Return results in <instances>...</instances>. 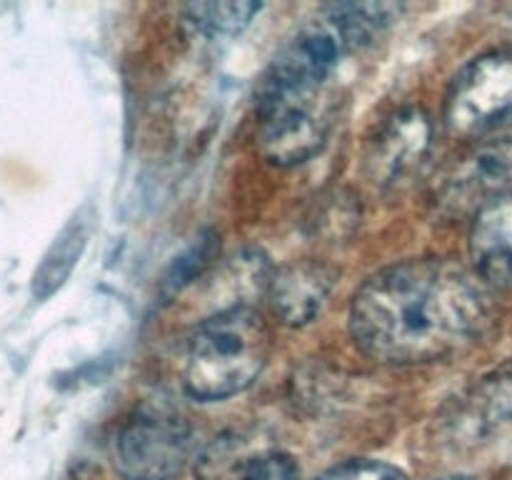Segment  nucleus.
I'll return each mask as SVG.
<instances>
[{
  "label": "nucleus",
  "mask_w": 512,
  "mask_h": 480,
  "mask_svg": "<svg viewBox=\"0 0 512 480\" xmlns=\"http://www.w3.org/2000/svg\"><path fill=\"white\" fill-rule=\"evenodd\" d=\"M435 480H475V478H468V475H443V478H435Z\"/></svg>",
  "instance_id": "15"
},
{
  "label": "nucleus",
  "mask_w": 512,
  "mask_h": 480,
  "mask_svg": "<svg viewBox=\"0 0 512 480\" xmlns=\"http://www.w3.org/2000/svg\"><path fill=\"white\" fill-rule=\"evenodd\" d=\"M193 435L173 413L143 410L113 443V465L125 480H173L190 463Z\"/></svg>",
  "instance_id": "5"
},
{
  "label": "nucleus",
  "mask_w": 512,
  "mask_h": 480,
  "mask_svg": "<svg viewBox=\"0 0 512 480\" xmlns=\"http://www.w3.org/2000/svg\"><path fill=\"white\" fill-rule=\"evenodd\" d=\"M335 280L338 273L320 260H295L285 265L270 278L268 285L273 313L293 328L308 325L328 303Z\"/></svg>",
  "instance_id": "9"
},
{
  "label": "nucleus",
  "mask_w": 512,
  "mask_h": 480,
  "mask_svg": "<svg viewBox=\"0 0 512 480\" xmlns=\"http://www.w3.org/2000/svg\"><path fill=\"white\" fill-rule=\"evenodd\" d=\"M512 195V140L480 145L443 170L433 183V205L445 218H475Z\"/></svg>",
  "instance_id": "6"
},
{
  "label": "nucleus",
  "mask_w": 512,
  "mask_h": 480,
  "mask_svg": "<svg viewBox=\"0 0 512 480\" xmlns=\"http://www.w3.org/2000/svg\"><path fill=\"white\" fill-rule=\"evenodd\" d=\"M512 418V360L480 378L445 410L443 420L458 443H478Z\"/></svg>",
  "instance_id": "8"
},
{
  "label": "nucleus",
  "mask_w": 512,
  "mask_h": 480,
  "mask_svg": "<svg viewBox=\"0 0 512 480\" xmlns=\"http://www.w3.org/2000/svg\"><path fill=\"white\" fill-rule=\"evenodd\" d=\"M270 355V328L250 305L215 310L200 320L185 348L183 385L190 398H233L258 380Z\"/></svg>",
  "instance_id": "2"
},
{
  "label": "nucleus",
  "mask_w": 512,
  "mask_h": 480,
  "mask_svg": "<svg viewBox=\"0 0 512 480\" xmlns=\"http://www.w3.org/2000/svg\"><path fill=\"white\" fill-rule=\"evenodd\" d=\"M238 480H300V468L290 455L263 453Z\"/></svg>",
  "instance_id": "14"
},
{
  "label": "nucleus",
  "mask_w": 512,
  "mask_h": 480,
  "mask_svg": "<svg viewBox=\"0 0 512 480\" xmlns=\"http://www.w3.org/2000/svg\"><path fill=\"white\" fill-rule=\"evenodd\" d=\"M315 480H408L405 473L395 465L383 463V460H348Z\"/></svg>",
  "instance_id": "13"
},
{
  "label": "nucleus",
  "mask_w": 512,
  "mask_h": 480,
  "mask_svg": "<svg viewBox=\"0 0 512 480\" xmlns=\"http://www.w3.org/2000/svg\"><path fill=\"white\" fill-rule=\"evenodd\" d=\"M445 125L463 138L512 128V50L480 55L455 75Z\"/></svg>",
  "instance_id": "4"
},
{
  "label": "nucleus",
  "mask_w": 512,
  "mask_h": 480,
  "mask_svg": "<svg viewBox=\"0 0 512 480\" xmlns=\"http://www.w3.org/2000/svg\"><path fill=\"white\" fill-rule=\"evenodd\" d=\"M260 10H263L260 3H193L185 8V23L195 33L220 38V35L240 33Z\"/></svg>",
  "instance_id": "12"
},
{
  "label": "nucleus",
  "mask_w": 512,
  "mask_h": 480,
  "mask_svg": "<svg viewBox=\"0 0 512 480\" xmlns=\"http://www.w3.org/2000/svg\"><path fill=\"white\" fill-rule=\"evenodd\" d=\"M433 150V123L420 108H405L385 120L365 155L368 178L380 188L403 183Z\"/></svg>",
  "instance_id": "7"
},
{
  "label": "nucleus",
  "mask_w": 512,
  "mask_h": 480,
  "mask_svg": "<svg viewBox=\"0 0 512 480\" xmlns=\"http://www.w3.org/2000/svg\"><path fill=\"white\" fill-rule=\"evenodd\" d=\"M470 260L490 288L512 290V195L473 218Z\"/></svg>",
  "instance_id": "10"
},
{
  "label": "nucleus",
  "mask_w": 512,
  "mask_h": 480,
  "mask_svg": "<svg viewBox=\"0 0 512 480\" xmlns=\"http://www.w3.org/2000/svg\"><path fill=\"white\" fill-rule=\"evenodd\" d=\"M495 290L448 258H415L365 280L350 303V335L383 365L453 358L490 333Z\"/></svg>",
  "instance_id": "1"
},
{
  "label": "nucleus",
  "mask_w": 512,
  "mask_h": 480,
  "mask_svg": "<svg viewBox=\"0 0 512 480\" xmlns=\"http://www.w3.org/2000/svg\"><path fill=\"white\" fill-rule=\"evenodd\" d=\"M333 93H258V150L268 163L288 168L323 148L333 125Z\"/></svg>",
  "instance_id": "3"
},
{
  "label": "nucleus",
  "mask_w": 512,
  "mask_h": 480,
  "mask_svg": "<svg viewBox=\"0 0 512 480\" xmlns=\"http://www.w3.org/2000/svg\"><path fill=\"white\" fill-rule=\"evenodd\" d=\"M95 213L90 205H83L68 223L63 225L50 248L45 250L43 260L35 268L33 275V298L48 300L50 295L58 293L65 285V280L73 275L75 265L83 258L85 248H88L90 233H93Z\"/></svg>",
  "instance_id": "11"
}]
</instances>
